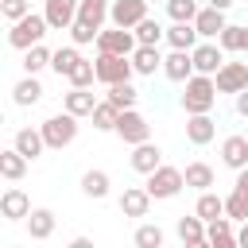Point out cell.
Wrapping results in <instances>:
<instances>
[{"instance_id": "cell-45", "label": "cell", "mask_w": 248, "mask_h": 248, "mask_svg": "<svg viewBox=\"0 0 248 248\" xmlns=\"http://www.w3.org/2000/svg\"><path fill=\"white\" fill-rule=\"evenodd\" d=\"M232 186H236V190H244V194H248V167H240V170H236V182H232Z\"/></svg>"}, {"instance_id": "cell-36", "label": "cell", "mask_w": 248, "mask_h": 248, "mask_svg": "<svg viewBox=\"0 0 248 248\" xmlns=\"http://www.w3.org/2000/svg\"><path fill=\"white\" fill-rule=\"evenodd\" d=\"M132 31H136V39H140L143 46H159V39H167V31H163V27H159L151 16H147V19H140Z\"/></svg>"}, {"instance_id": "cell-40", "label": "cell", "mask_w": 248, "mask_h": 248, "mask_svg": "<svg viewBox=\"0 0 248 248\" xmlns=\"http://www.w3.org/2000/svg\"><path fill=\"white\" fill-rule=\"evenodd\" d=\"M97 35H101V27H93V23H85V19H74V23H70V39H74V46L97 43Z\"/></svg>"}, {"instance_id": "cell-15", "label": "cell", "mask_w": 248, "mask_h": 248, "mask_svg": "<svg viewBox=\"0 0 248 248\" xmlns=\"http://www.w3.org/2000/svg\"><path fill=\"white\" fill-rule=\"evenodd\" d=\"M151 194H147V186H128L124 194H120V213L124 217H147V209H151Z\"/></svg>"}, {"instance_id": "cell-29", "label": "cell", "mask_w": 248, "mask_h": 248, "mask_svg": "<svg viewBox=\"0 0 248 248\" xmlns=\"http://www.w3.org/2000/svg\"><path fill=\"white\" fill-rule=\"evenodd\" d=\"M182 174H186V186H190V190H198V194L213 186V167H209V163H186V170H182Z\"/></svg>"}, {"instance_id": "cell-27", "label": "cell", "mask_w": 248, "mask_h": 248, "mask_svg": "<svg viewBox=\"0 0 248 248\" xmlns=\"http://www.w3.org/2000/svg\"><path fill=\"white\" fill-rule=\"evenodd\" d=\"M198 39H202V35H198V27H194V23H174V27L167 31V43H170L174 50H194V46H198Z\"/></svg>"}, {"instance_id": "cell-32", "label": "cell", "mask_w": 248, "mask_h": 248, "mask_svg": "<svg viewBox=\"0 0 248 248\" xmlns=\"http://www.w3.org/2000/svg\"><path fill=\"white\" fill-rule=\"evenodd\" d=\"M194 213H198L202 221H213V217H221V213H225V198H217L213 190H202V194H198Z\"/></svg>"}, {"instance_id": "cell-9", "label": "cell", "mask_w": 248, "mask_h": 248, "mask_svg": "<svg viewBox=\"0 0 248 248\" xmlns=\"http://www.w3.org/2000/svg\"><path fill=\"white\" fill-rule=\"evenodd\" d=\"M108 19L116 27H136L140 19H147V0H112Z\"/></svg>"}, {"instance_id": "cell-46", "label": "cell", "mask_w": 248, "mask_h": 248, "mask_svg": "<svg viewBox=\"0 0 248 248\" xmlns=\"http://www.w3.org/2000/svg\"><path fill=\"white\" fill-rule=\"evenodd\" d=\"M236 244H240V248H248V221H244V229L236 232Z\"/></svg>"}, {"instance_id": "cell-14", "label": "cell", "mask_w": 248, "mask_h": 248, "mask_svg": "<svg viewBox=\"0 0 248 248\" xmlns=\"http://www.w3.org/2000/svg\"><path fill=\"white\" fill-rule=\"evenodd\" d=\"M190 54H194V70H198V74H217V70L225 66V58H221V46H217L213 39L198 43Z\"/></svg>"}, {"instance_id": "cell-24", "label": "cell", "mask_w": 248, "mask_h": 248, "mask_svg": "<svg viewBox=\"0 0 248 248\" xmlns=\"http://www.w3.org/2000/svg\"><path fill=\"white\" fill-rule=\"evenodd\" d=\"M93 108H97V97L89 93V85H74V89L66 93V112H74V116H93Z\"/></svg>"}, {"instance_id": "cell-44", "label": "cell", "mask_w": 248, "mask_h": 248, "mask_svg": "<svg viewBox=\"0 0 248 248\" xmlns=\"http://www.w3.org/2000/svg\"><path fill=\"white\" fill-rule=\"evenodd\" d=\"M236 112L248 120V89H240V93H236Z\"/></svg>"}, {"instance_id": "cell-25", "label": "cell", "mask_w": 248, "mask_h": 248, "mask_svg": "<svg viewBox=\"0 0 248 248\" xmlns=\"http://www.w3.org/2000/svg\"><path fill=\"white\" fill-rule=\"evenodd\" d=\"M178 240L186 248H198V244H209L205 240V221L194 213V217H178Z\"/></svg>"}, {"instance_id": "cell-1", "label": "cell", "mask_w": 248, "mask_h": 248, "mask_svg": "<svg viewBox=\"0 0 248 248\" xmlns=\"http://www.w3.org/2000/svg\"><path fill=\"white\" fill-rule=\"evenodd\" d=\"M213 105H217V81H213V74H194L186 81V93H182L186 116L190 112H209Z\"/></svg>"}, {"instance_id": "cell-23", "label": "cell", "mask_w": 248, "mask_h": 248, "mask_svg": "<svg viewBox=\"0 0 248 248\" xmlns=\"http://www.w3.org/2000/svg\"><path fill=\"white\" fill-rule=\"evenodd\" d=\"M12 101L23 105V108H27V105H39V101H43V85H39V78H35V74L19 78V81L12 85Z\"/></svg>"}, {"instance_id": "cell-31", "label": "cell", "mask_w": 248, "mask_h": 248, "mask_svg": "<svg viewBox=\"0 0 248 248\" xmlns=\"http://www.w3.org/2000/svg\"><path fill=\"white\" fill-rule=\"evenodd\" d=\"M105 97H108L120 112H124V108H136V101H140V93H136V85H132V81H116V85H108V93H105Z\"/></svg>"}, {"instance_id": "cell-19", "label": "cell", "mask_w": 248, "mask_h": 248, "mask_svg": "<svg viewBox=\"0 0 248 248\" xmlns=\"http://www.w3.org/2000/svg\"><path fill=\"white\" fill-rule=\"evenodd\" d=\"M27 163H31V159H27L16 143H12L8 151H0V174H4L8 182H19V178L27 174Z\"/></svg>"}, {"instance_id": "cell-17", "label": "cell", "mask_w": 248, "mask_h": 248, "mask_svg": "<svg viewBox=\"0 0 248 248\" xmlns=\"http://www.w3.org/2000/svg\"><path fill=\"white\" fill-rule=\"evenodd\" d=\"M27 213H31V202H27V194L23 190H4V198H0V217L4 221H27Z\"/></svg>"}, {"instance_id": "cell-6", "label": "cell", "mask_w": 248, "mask_h": 248, "mask_svg": "<svg viewBox=\"0 0 248 248\" xmlns=\"http://www.w3.org/2000/svg\"><path fill=\"white\" fill-rule=\"evenodd\" d=\"M132 74H136L132 54H97V81L116 85V81H132Z\"/></svg>"}, {"instance_id": "cell-10", "label": "cell", "mask_w": 248, "mask_h": 248, "mask_svg": "<svg viewBox=\"0 0 248 248\" xmlns=\"http://www.w3.org/2000/svg\"><path fill=\"white\" fill-rule=\"evenodd\" d=\"M43 16L50 23V31H70V23L78 19V0H43Z\"/></svg>"}, {"instance_id": "cell-20", "label": "cell", "mask_w": 248, "mask_h": 248, "mask_svg": "<svg viewBox=\"0 0 248 248\" xmlns=\"http://www.w3.org/2000/svg\"><path fill=\"white\" fill-rule=\"evenodd\" d=\"M54 225H58L54 209H31V213H27V232H31V240H50V236H54Z\"/></svg>"}, {"instance_id": "cell-2", "label": "cell", "mask_w": 248, "mask_h": 248, "mask_svg": "<svg viewBox=\"0 0 248 248\" xmlns=\"http://www.w3.org/2000/svg\"><path fill=\"white\" fill-rule=\"evenodd\" d=\"M46 31H50L46 16H35V12H27L23 19H16V23H12V31H8V43H12L16 50H27V46L43 43V35H46Z\"/></svg>"}, {"instance_id": "cell-34", "label": "cell", "mask_w": 248, "mask_h": 248, "mask_svg": "<svg viewBox=\"0 0 248 248\" xmlns=\"http://www.w3.org/2000/svg\"><path fill=\"white\" fill-rule=\"evenodd\" d=\"M81 194L101 202V198L108 194V174H105V170H85V174H81Z\"/></svg>"}, {"instance_id": "cell-37", "label": "cell", "mask_w": 248, "mask_h": 248, "mask_svg": "<svg viewBox=\"0 0 248 248\" xmlns=\"http://www.w3.org/2000/svg\"><path fill=\"white\" fill-rule=\"evenodd\" d=\"M221 50H248V27H236V23H229L225 31H221Z\"/></svg>"}, {"instance_id": "cell-42", "label": "cell", "mask_w": 248, "mask_h": 248, "mask_svg": "<svg viewBox=\"0 0 248 248\" xmlns=\"http://www.w3.org/2000/svg\"><path fill=\"white\" fill-rule=\"evenodd\" d=\"M136 244L140 248H159L163 244V229L159 225H140L136 229Z\"/></svg>"}, {"instance_id": "cell-7", "label": "cell", "mask_w": 248, "mask_h": 248, "mask_svg": "<svg viewBox=\"0 0 248 248\" xmlns=\"http://www.w3.org/2000/svg\"><path fill=\"white\" fill-rule=\"evenodd\" d=\"M116 136L124 140V143H143V140H151V124H147V116L143 112H136V108H124L120 112V120H116Z\"/></svg>"}, {"instance_id": "cell-12", "label": "cell", "mask_w": 248, "mask_h": 248, "mask_svg": "<svg viewBox=\"0 0 248 248\" xmlns=\"http://www.w3.org/2000/svg\"><path fill=\"white\" fill-rule=\"evenodd\" d=\"M213 136H217V124H213L209 112H190V116H186V140H190L194 147H205Z\"/></svg>"}, {"instance_id": "cell-33", "label": "cell", "mask_w": 248, "mask_h": 248, "mask_svg": "<svg viewBox=\"0 0 248 248\" xmlns=\"http://www.w3.org/2000/svg\"><path fill=\"white\" fill-rule=\"evenodd\" d=\"M50 58H54V50H46L43 43H35V46L23 50V70H27V74H39V70L50 66Z\"/></svg>"}, {"instance_id": "cell-47", "label": "cell", "mask_w": 248, "mask_h": 248, "mask_svg": "<svg viewBox=\"0 0 248 248\" xmlns=\"http://www.w3.org/2000/svg\"><path fill=\"white\" fill-rule=\"evenodd\" d=\"M205 4H213V8H221V12H229V4H232V0H205Z\"/></svg>"}, {"instance_id": "cell-39", "label": "cell", "mask_w": 248, "mask_h": 248, "mask_svg": "<svg viewBox=\"0 0 248 248\" xmlns=\"http://www.w3.org/2000/svg\"><path fill=\"white\" fill-rule=\"evenodd\" d=\"M225 213H229L232 221H248V194L232 186V194L225 198Z\"/></svg>"}, {"instance_id": "cell-3", "label": "cell", "mask_w": 248, "mask_h": 248, "mask_svg": "<svg viewBox=\"0 0 248 248\" xmlns=\"http://www.w3.org/2000/svg\"><path fill=\"white\" fill-rule=\"evenodd\" d=\"M39 128H43L46 147H54V151H62V147H70V143L78 140V116H74V112H58V116L43 120Z\"/></svg>"}, {"instance_id": "cell-35", "label": "cell", "mask_w": 248, "mask_h": 248, "mask_svg": "<svg viewBox=\"0 0 248 248\" xmlns=\"http://www.w3.org/2000/svg\"><path fill=\"white\" fill-rule=\"evenodd\" d=\"M78 62H81V54H78L74 46H58V50H54V58H50V70H54L58 78H70V70H74Z\"/></svg>"}, {"instance_id": "cell-5", "label": "cell", "mask_w": 248, "mask_h": 248, "mask_svg": "<svg viewBox=\"0 0 248 248\" xmlns=\"http://www.w3.org/2000/svg\"><path fill=\"white\" fill-rule=\"evenodd\" d=\"M140 46V39H136V31L132 27H101V35H97V54H132Z\"/></svg>"}, {"instance_id": "cell-11", "label": "cell", "mask_w": 248, "mask_h": 248, "mask_svg": "<svg viewBox=\"0 0 248 248\" xmlns=\"http://www.w3.org/2000/svg\"><path fill=\"white\" fill-rule=\"evenodd\" d=\"M163 74L170 78V81H190L198 70H194V54L190 50H174L170 46V54L163 58Z\"/></svg>"}, {"instance_id": "cell-13", "label": "cell", "mask_w": 248, "mask_h": 248, "mask_svg": "<svg viewBox=\"0 0 248 248\" xmlns=\"http://www.w3.org/2000/svg\"><path fill=\"white\" fill-rule=\"evenodd\" d=\"M194 27H198V35H202V39H221V31H225L229 23H225V12H221V8L205 4V8L194 16Z\"/></svg>"}, {"instance_id": "cell-8", "label": "cell", "mask_w": 248, "mask_h": 248, "mask_svg": "<svg viewBox=\"0 0 248 248\" xmlns=\"http://www.w3.org/2000/svg\"><path fill=\"white\" fill-rule=\"evenodd\" d=\"M213 81H217V93H240V89H248V62H225L213 74Z\"/></svg>"}, {"instance_id": "cell-28", "label": "cell", "mask_w": 248, "mask_h": 248, "mask_svg": "<svg viewBox=\"0 0 248 248\" xmlns=\"http://www.w3.org/2000/svg\"><path fill=\"white\" fill-rule=\"evenodd\" d=\"M89 120H93V128H97V132H116L120 108H116V105L105 97V101H97V108H93V116H89Z\"/></svg>"}, {"instance_id": "cell-38", "label": "cell", "mask_w": 248, "mask_h": 248, "mask_svg": "<svg viewBox=\"0 0 248 248\" xmlns=\"http://www.w3.org/2000/svg\"><path fill=\"white\" fill-rule=\"evenodd\" d=\"M198 12H202L198 0H167V16H170L174 23H194Z\"/></svg>"}, {"instance_id": "cell-21", "label": "cell", "mask_w": 248, "mask_h": 248, "mask_svg": "<svg viewBox=\"0 0 248 248\" xmlns=\"http://www.w3.org/2000/svg\"><path fill=\"white\" fill-rule=\"evenodd\" d=\"M12 143H16V147H19V151H23V155H27L31 163H35V159H39V155L46 151V140H43V128H19Z\"/></svg>"}, {"instance_id": "cell-43", "label": "cell", "mask_w": 248, "mask_h": 248, "mask_svg": "<svg viewBox=\"0 0 248 248\" xmlns=\"http://www.w3.org/2000/svg\"><path fill=\"white\" fill-rule=\"evenodd\" d=\"M0 12H4V19H23L27 12H31V0H0Z\"/></svg>"}, {"instance_id": "cell-16", "label": "cell", "mask_w": 248, "mask_h": 248, "mask_svg": "<svg viewBox=\"0 0 248 248\" xmlns=\"http://www.w3.org/2000/svg\"><path fill=\"white\" fill-rule=\"evenodd\" d=\"M155 167H163V151H159V143H151V140L136 143V147H132V170L151 174Z\"/></svg>"}, {"instance_id": "cell-41", "label": "cell", "mask_w": 248, "mask_h": 248, "mask_svg": "<svg viewBox=\"0 0 248 248\" xmlns=\"http://www.w3.org/2000/svg\"><path fill=\"white\" fill-rule=\"evenodd\" d=\"M97 81V62H78L74 70H70V85H93Z\"/></svg>"}, {"instance_id": "cell-26", "label": "cell", "mask_w": 248, "mask_h": 248, "mask_svg": "<svg viewBox=\"0 0 248 248\" xmlns=\"http://www.w3.org/2000/svg\"><path fill=\"white\" fill-rule=\"evenodd\" d=\"M229 221H232L229 213H221V217L205 221V240H209V244H217V248H225V244H236V232H232V225H229Z\"/></svg>"}, {"instance_id": "cell-4", "label": "cell", "mask_w": 248, "mask_h": 248, "mask_svg": "<svg viewBox=\"0 0 248 248\" xmlns=\"http://www.w3.org/2000/svg\"><path fill=\"white\" fill-rule=\"evenodd\" d=\"M186 186V174L178 170V167H155L151 174H147V194L155 198V202H167V198H174L178 190Z\"/></svg>"}, {"instance_id": "cell-22", "label": "cell", "mask_w": 248, "mask_h": 248, "mask_svg": "<svg viewBox=\"0 0 248 248\" xmlns=\"http://www.w3.org/2000/svg\"><path fill=\"white\" fill-rule=\"evenodd\" d=\"M132 66H136V74H143V78H151L155 70H163V54H159V46H136L132 50Z\"/></svg>"}, {"instance_id": "cell-48", "label": "cell", "mask_w": 248, "mask_h": 248, "mask_svg": "<svg viewBox=\"0 0 248 248\" xmlns=\"http://www.w3.org/2000/svg\"><path fill=\"white\" fill-rule=\"evenodd\" d=\"M244 136H248V132H244Z\"/></svg>"}, {"instance_id": "cell-30", "label": "cell", "mask_w": 248, "mask_h": 248, "mask_svg": "<svg viewBox=\"0 0 248 248\" xmlns=\"http://www.w3.org/2000/svg\"><path fill=\"white\" fill-rule=\"evenodd\" d=\"M108 8H112V0H78V19H85V23L101 27V23H105V16H108Z\"/></svg>"}, {"instance_id": "cell-18", "label": "cell", "mask_w": 248, "mask_h": 248, "mask_svg": "<svg viewBox=\"0 0 248 248\" xmlns=\"http://www.w3.org/2000/svg\"><path fill=\"white\" fill-rule=\"evenodd\" d=\"M221 163L232 167V170L248 167V136H225V143H221Z\"/></svg>"}]
</instances>
